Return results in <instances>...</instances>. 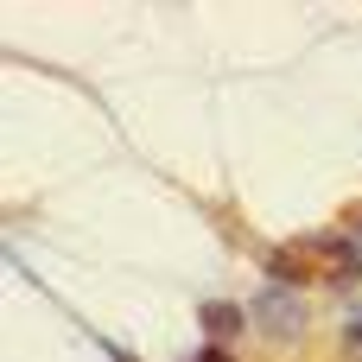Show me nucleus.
<instances>
[{"instance_id": "1", "label": "nucleus", "mask_w": 362, "mask_h": 362, "mask_svg": "<svg viewBox=\"0 0 362 362\" xmlns=\"http://www.w3.org/2000/svg\"><path fill=\"white\" fill-rule=\"evenodd\" d=\"M299 255L312 261V274H331V280H362V242L356 235H305Z\"/></svg>"}, {"instance_id": "2", "label": "nucleus", "mask_w": 362, "mask_h": 362, "mask_svg": "<svg viewBox=\"0 0 362 362\" xmlns=\"http://www.w3.org/2000/svg\"><path fill=\"white\" fill-rule=\"evenodd\" d=\"M248 318H255L267 337H299V331H305V305H299L286 286H267V293L248 305Z\"/></svg>"}, {"instance_id": "3", "label": "nucleus", "mask_w": 362, "mask_h": 362, "mask_svg": "<svg viewBox=\"0 0 362 362\" xmlns=\"http://www.w3.org/2000/svg\"><path fill=\"white\" fill-rule=\"evenodd\" d=\"M255 318L242 312V305H204V331L210 337H235V331H248Z\"/></svg>"}, {"instance_id": "4", "label": "nucleus", "mask_w": 362, "mask_h": 362, "mask_svg": "<svg viewBox=\"0 0 362 362\" xmlns=\"http://www.w3.org/2000/svg\"><path fill=\"white\" fill-rule=\"evenodd\" d=\"M344 350L362 362V318H350V325H344Z\"/></svg>"}, {"instance_id": "5", "label": "nucleus", "mask_w": 362, "mask_h": 362, "mask_svg": "<svg viewBox=\"0 0 362 362\" xmlns=\"http://www.w3.org/2000/svg\"><path fill=\"white\" fill-rule=\"evenodd\" d=\"M191 362H235V356H229L223 344H210V350H197V356H191Z\"/></svg>"}, {"instance_id": "6", "label": "nucleus", "mask_w": 362, "mask_h": 362, "mask_svg": "<svg viewBox=\"0 0 362 362\" xmlns=\"http://www.w3.org/2000/svg\"><path fill=\"white\" fill-rule=\"evenodd\" d=\"M356 242H362V223H356Z\"/></svg>"}]
</instances>
